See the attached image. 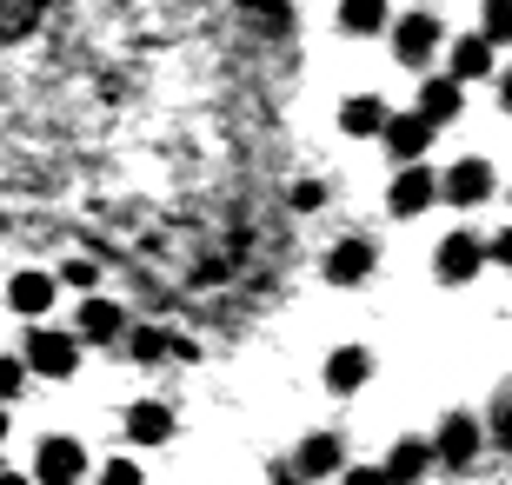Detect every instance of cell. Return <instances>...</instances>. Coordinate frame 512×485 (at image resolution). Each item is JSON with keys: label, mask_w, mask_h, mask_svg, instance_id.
<instances>
[{"label": "cell", "mask_w": 512, "mask_h": 485, "mask_svg": "<svg viewBox=\"0 0 512 485\" xmlns=\"http://www.w3.org/2000/svg\"><path fill=\"white\" fill-rule=\"evenodd\" d=\"M479 452H486V426H479L473 412H446V419H439V439H433V466L466 472Z\"/></svg>", "instance_id": "obj_1"}, {"label": "cell", "mask_w": 512, "mask_h": 485, "mask_svg": "<svg viewBox=\"0 0 512 485\" xmlns=\"http://www.w3.org/2000/svg\"><path fill=\"white\" fill-rule=\"evenodd\" d=\"M20 366L40 379H74L80 366V339L74 333H54V326H34L27 333V353H20Z\"/></svg>", "instance_id": "obj_2"}, {"label": "cell", "mask_w": 512, "mask_h": 485, "mask_svg": "<svg viewBox=\"0 0 512 485\" xmlns=\"http://www.w3.org/2000/svg\"><path fill=\"white\" fill-rule=\"evenodd\" d=\"M27 479H34V485H80V479H87V446H80V439H60V432H54V439H40Z\"/></svg>", "instance_id": "obj_3"}, {"label": "cell", "mask_w": 512, "mask_h": 485, "mask_svg": "<svg viewBox=\"0 0 512 485\" xmlns=\"http://www.w3.org/2000/svg\"><path fill=\"white\" fill-rule=\"evenodd\" d=\"M479 273H486V240H479V233H446L439 253H433V280L466 286V280H479Z\"/></svg>", "instance_id": "obj_4"}, {"label": "cell", "mask_w": 512, "mask_h": 485, "mask_svg": "<svg viewBox=\"0 0 512 485\" xmlns=\"http://www.w3.org/2000/svg\"><path fill=\"white\" fill-rule=\"evenodd\" d=\"M346 472V446L340 432H313V439H300V452H293V479L313 485V479H340Z\"/></svg>", "instance_id": "obj_5"}, {"label": "cell", "mask_w": 512, "mask_h": 485, "mask_svg": "<svg viewBox=\"0 0 512 485\" xmlns=\"http://www.w3.org/2000/svg\"><path fill=\"white\" fill-rule=\"evenodd\" d=\"M439 20L433 14H406V20H393V60L399 67H426V60L439 54Z\"/></svg>", "instance_id": "obj_6"}, {"label": "cell", "mask_w": 512, "mask_h": 485, "mask_svg": "<svg viewBox=\"0 0 512 485\" xmlns=\"http://www.w3.org/2000/svg\"><path fill=\"white\" fill-rule=\"evenodd\" d=\"M74 339H87V346H114V339H127V313H120L114 299L87 293L74 313Z\"/></svg>", "instance_id": "obj_7"}, {"label": "cell", "mask_w": 512, "mask_h": 485, "mask_svg": "<svg viewBox=\"0 0 512 485\" xmlns=\"http://www.w3.org/2000/svg\"><path fill=\"white\" fill-rule=\"evenodd\" d=\"M439 200V180L426 167H399L393 173V187H386V206H393L399 220H419V213H426V206Z\"/></svg>", "instance_id": "obj_8"}, {"label": "cell", "mask_w": 512, "mask_h": 485, "mask_svg": "<svg viewBox=\"0 0 512 485\" xmlns=\"http://www.w3.org/2000/svg\"><path fill=\"white\" fill-rule=\"evenodd\" d=\"M373 266H380V246L373 240H340L333 253H326V280L333 286H366Z\"/></svg>", "instance_id": "obj_9"}, {"label": "cell", "mask_w": 512, "mask_h": 485, "mask_svg": "<svg viewBox=\"0 0 512 485\" xmlns=\"http://www.w3.org/2000/svg\"><path fill=\"white\" fill-rule=\"evenodd\" d=\"M419 120H426V127H453V120H459V113H466V87H459V80L453 74H439V80H426V87H419Z\"/></svg>", "instance_id": "obj_10"}, {"label": "cell", "mask_w": 512, "mask_h": 485, "mask_svg": "<svg viewBox=\"0 0 512 485\" xmlns=\"http://www.w3.org/2000/svg\"><path fill=\"white\" fill-rule=\"evenodd\" d=\"M486 193H493V167L486 160H453L446 180H439V200H453V206H479Z\"/></svg>", "instance_id": "obj_11"}, {"label": "cell", "mask_w": 512, "mask_h": 485, "mask_svg": "<svg viewBox=\"0 0 512 485\" xmlns=\"http://www.w3.org/2000/svg\"><path fill=\"white\" fill-rule=\"evenodd\" d=\"M386 153H393L399 167H419V153L433 147V127H426V120H419V113H393V120H386Z\"/></svg>", "instance_id": "obj_12"}, {"label": "cell", "mask_w": 512, "mask_h": 485, "mask_svg": "<svg viewBox=\"0 0 512 485\" xmlns=\"http://www.w3.org/2000/svg\"><path fill=\"white\" fill-rule=\"evenodd\" d=\"M54 273H34V266H27V273H14V280H7V306H14L20 319H40L47 313V306H54Z\"/></svg>", "instance_id": "obj_13"}, {"label": "cell", "mask_w": 512, "mask_h": 485, "mask_svg": "<svg viewBox=\"0 0 512 485\" xmlns=\"http://www.w3.org/2000/svg\"><path fill=\"white\" fill-rule=\"evenodd\" d=\"M386 485H419L426 472H433V439H399L393 452H386Z\"/></svg>", "instance_id": "obj_14"}, {"label": "cell", "mask_w": 512, "mask_h": 485, "mask_svg": "<svg viewBox=\"0 0 512 485\" xmlns=\"http://www.w3.org/2000/svg\"><path fill=\"white\" fill-rule=\"evenodd\" d=\"M373 379V353L366 346H340V353H326V392H360Z\"/></svg>", "instance_id": "obj_15"}, {"label": "cell", "mask_w": 512, "mask_h": 485, "mask_svg": "<svg viewBox=\"0 0 512 485\" xmlns=\"http://www.w3.org/2000/svg\"><path fill=\"white\" fill-rule=\"evenodd\" d=\"M127 439H133V446H167V439H173V406L140 399V406L127 412Z\"/></svg>", "instance_id": "obj_16"}, {"label": "cell", "mask_w": 512, "mask_h": 485, "mask_svg": "<svg viewBox=\"0 0 512 485\" xmlns=\"http://www.w3.org/2000/svg\"><path fill=\"white\" fill-rule=\"evenodd\" d=\"M386 120H393V107H386L380 94H353L340 107V127L353 133V140H373V133H386Z\"/></svg>", "instance_id": "obj_17"}, {"label": "cell", "mask_w": 512, "mask_h": 485, "mask_svg": "<svg viewBox=\"0 0 512 485\" xmlns=\"http://www.w3.org/2000/svg\"><path fill=\"white\" fill-rule=\"evenodd\" d=\"M493 74V40L486 34H459L453 40V80L466 87V80H486Z\"/></svg>", "instance_id": "obj_18"}, {"label": "cell", "mask_w": 512, "mask_h": 485, "mask_svg": "<svg viewBox=\"0 0 512 485\" xmlns=\"http://www.w3.org/2000/svg\"><path fill=\"white\" fill-rule=\"evenodd\" d=\"M479 426H486V446H499V452L512 459V386L493 392V412H486Z\"/></svg>", "instance_id": "obj_19"}, {"label": "cell", "mask_w": 512, "mask_h": 485, "mask_svg": "<svg viewBox=\"0 0 512 485\" xmlns=\"http://www.w3.org/2000/svg\"><path fill=\"white\" fill-rule=\"evenodd\" d=\"M340 27L346 34H380L386 27V0H340Z\"/></svg>", "instance_id": "obj_20"}, {"label": "cell", "mask_w": 512, "mask_h": 485, "mask_svg": "<svg viewBox=\"0 0 512 485\" xmlns=\"http://www.w3.org/2000/svg\"><path fill=\"white\" fill-rule=\"evenodd\" d=\"M479 34L493 40V47H506L512 40V0H486V27H479Z\"/></svg>", "instance_id": "obj_21"}, {"label": "cell", "mask_w": 512, "mask_h": 485, "mask_svg": "<svg viewBox=\"0 0 512 485\" xmlns=\"http://www.w3.org/2000/svg\"><path fill=\"white\" fill-rule=\"evenodd\" d=\"M20 386H27V366L20 359H0V406H14Z\"/></svg>", "instance_id": "obj_22"}, {"label": "cell", "mask_w": 512, "mask_h": 485, "mask_svg": "<svg viewBox=\"0 0 512 485\" xmlns=\"http://www.w3.org/2000/svg\"><path fill=\"white\" fill-rule=\"evenodd\" d=\"M486 266H506L512 273V226H499L493 240H486Z\"/></svg>", "instance_id": "obj_23"}, {"label": "cell", "mask_w": 512, "mask_h": 485, "mask_svg": "<svg viewBox=\"0 0 512 485\" xmlns=\"http://www.w3.org/2000/svg\"><path fill=\"white\" fill-rule=\"evenodd\" d=\"M94 485H140V466H133V459H114V466H100Z\"/></svg>", "instance_id": "obj_24"}, {"label": "cell", "mask_w": 512, "mask_h": 485, "mask_svg": "<svg viewBox=\"0 0 512 485\" xmlns=\"http://www.w3.org/2000/svg\"><path fill=\"white\" fill-rule=\"evenodd\" d=\"M67 286H80V293H94V280H100V266H87V260H74L67 273H60Z\"/></svg>", "instance_id": "obj_25"}, {"label": "cell", "mask_w": 512, "mask_h": 485, "mask_svg": "<svg viewBox=\"0 0 512 485\" xmlns=\"http://www.w3.org/2000/svg\"><path fill=\"white\" fill-rule=\"evenodd\" d=\"M160 353H167V339L153 333V326H147V333H133V359H160Z\"/></svg>", "instance_id": "obj_26"}, {"label": "cell", "mask_w": 512, "mask_h": 485, "mask_svg": "<svg viewBox=\"0 0 512 485\" xmlns=\"http://www.w3.org/2000/svg\"><path fill=\"white\" fill-rule=\"evenodd\" d=\"M340 485H386V472L380 466H353V472H340Z\"/></svg>", "instance_id": "obj_27"}, {"label": "cell", "mask_w": 512, "mask_h": 485, "mask_svg": "<svg viewBox=\"0 0 512 485\" xmlns=\"http://www.w3.org/2000/svg\"><path fill=\"white\" fill-rule=\"evenodd\" d=\"M499 107L512 113V74H499Z\"/></svg>", "instance_id": "obj_28"}, {"label": "cell", "mask_w": 512, "mask_h": 485, "mask_svg": "<svg viewBox=\"0 0 512 485\" xmlns=\"http://www.w3.org/2000/svg\"><path fill=\"white\" fill-rule=\"evenodd\" d=\"M0 485H34V479H27V472H0Z\"/></svg>", "instance_id": "obj_29"}, {"label": "cell", "mask_w": 512, "mask_h": 485, "mask_svg": "<svg viewBox=\"0 0 512 485\" xmlns=\"http://www.w3.org/2000/svg\"><path fill=\"white\" fill-rule=\"evenodd\" d=\"M0 446H7V406H0Z\"/></svg>", "instance_id": "obj_30"}]
</instances>
